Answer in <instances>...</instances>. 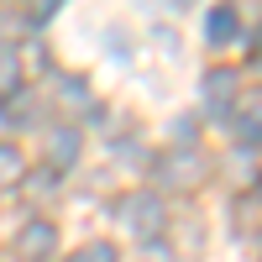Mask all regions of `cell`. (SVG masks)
<instances>
[{"mask_svg": "<svg viewBox=\"0 0 262 262\" xmlns=\"http://www.w3.org/2000/svg\"><path fill=\"white\" fill-rule=\"evenodd\" d=\"M74 158H79V131H53V147H48V168L53 173H63V168H74Z\"/></svg>", "mask_w": 262, "mask_h": 262, "instance_id": "7", "label": "cell"}, {"mask_svg": "<svg viewBox=\"0 0 262 262\" xmlns=\"http://www.w3.org/2000/svg\"><path fill=\"white\" fill-rule=\"evenodd\" d=\"M53 95L63 111H95V95H90V84H84L79 74H58L53 79Z\"/></svg>", "mask_w": 262, "mask_h": 262, "instance_id": "5", "label": "cell"}, {"mask_svg": "<svg viewBox=\"0 0 262 262\" xmlns=\"http://www.w3.org/2000/svg\"><path fill=\"white\" fill-rule=\"evenodd\" d=\"M158 173H163V184L194 189V184H205V158H200L194 147H184V152H168V158L158 163Z\"/></svg>", "mask_w": 262, "mask_h": 262, "instance_id": "3", "label": "cell"}, {"mask_svg": "<svg viewBox=\"0 0 262 262\" xmlns=\"http://www.w3.org/2000/svg\"><path fill=\"white\" fill-rule=\"evenodd\" d=\"M16 84H21V58H16L11 42H0V100L16 95Z\"/></svg>", "mask_w": 262, "mask_h": 262, "instance_id": "8", "label": "cell"}, {"mask_svg": "<svg viewBox=\"0 0 262 262\" xmlns=\"http://www.w3.org/2000/svg\"><path fill=\"white\" fill-rule=\"evenodd\" d=\"M58 179H63V173L37 168V173H21V189H27V200H48V194L58 189Z\"/></svg>", "mask_w": 262, "mask_h": 262, "instance_id": "9", "label": "cell"}, {"mask_svg": "<svg viewBox=\"0 0 262 262\" xmlns=\"http://www.w3.org/2000/svg\"><path fill=\"white\" fill-rule=\"evenodd\" d=\"M58 252V226L53 221H27L16 231V257H27V262H48Z\"/></svg>", "mask_w": 262, "mask_h": 262, "instance_id": "2", "label": "cell"}, {"mask_svg": "<svg viewBox=\"0 0 262 262\" xmlns=\"http://www.w3.org/2000/svg\"><path fill=\"white\" fill-rule=\"evenodd\" d=\"M205 32H210V42H215V48L236 42V37H242V16H236V6H215V11L205 16Z\"/></svg>", "mask_w": 262, "mask_h": 262, "instance_id": "6", "label": "cell"}, {"mask_svg": "<svg viewBox=\"0 0 262 262\" xmlns=\"http://www.w3.org/2000/svg\"><path fill=\"white\" fill-rule=\"evenodd\" d=\"M236 137H242L247 147H262V111H247L242 121H236Z\"/></svg>", "mask_w": 262, "mask_h": 262, "instance_id": "11", "label": "cell"}, {"mask_svg": "<svg viewBox=\"0 0 262 262\" xmlns=\"http://www.w3.org/2000/svg\"><path fill=\"white\" fill-rule=\"evenodd\" d=\"M252 63H257V74H262V53H257V58H252Z\"/></svg>", "mask_w": 262, "mask_h": 262, "instance_id": "14", "label": "cell"}, {"mask_svg": "<svg viewBox=\"0 0 262 262\" xmlns=\"http://www.w3.org/2000/svg\"><path fill=\"white\" fill-rule=\"evenodd\" d=\"M257 194H262V184H257Z\"/></svg>", "mask_w": 262, "mask_h": 262, "instance_id": "15", "label": "cell"}, {"mask_svg": "<svg viewBox=\"0 0 262 262\" xmlns=\"http://www.w3.org/2000/svg\"><path fill=\"white\" fill-rule=\"evenodd\" d=\"M121 221H126V231L137 236V242H158V236H163V200L147 194V189L126 194V200H121Z\"/></svg>", "mask_w": 262, "mask_h": 262, "instance_id": "1", "label": "cell"}, {"mask_svg": "<svg viewBox=\"0 0 262 262\" xmlns=\"http://www.w3.org/2000/svg\"><path fill=\"white\" fill-rule=\"evenodd\" d=\"M21 173H27V158H21V147L0 142V189H6V184H21Z\"/></svg>", "mask_w": 262, "mask_h": 262, "instance_id": "10", "label": "cell"}, {"mask_svg": "<svg viewBox=\"0 0 262 262\" xmlns=\"http://www.w3.org/2000/svg\"><path fill=\"white\" fill-rule=\"evenodd\" d=\"M236 69H210L205 74V105H210V116H226L231 105H236Z\"/></svg>", "mask_w": 262, "mask_h": 262, "instance_id": "4", "label": "cell"}, {"mask_svg": "<svg viewBox=\"0 0 262 262\" xmlns=\"http://www.w3.org/2000/svg\"><path fill=\"white\" fill-rule=\"evenodd\" d=\"M53 11H58V6H53V0H37V6H32V21H48Z\"/></svg>", "mask_w": 262, "mask_h": 262, "instance_id": "13", "label": "cell"}, {"mask_svg": "<svg viewBox=\"0 0 262 262\" xmlns=\"http://www.w3.org/2000/svg\"><path fill=\"white\" fill-rule=\"evenodd\" d=\"M74 262H116V242H90V247H79Z\"/></svg>", "mask_w": 262, "mask_h": 262, "instance_id": "12", "label": "cell"}]
</instances>
